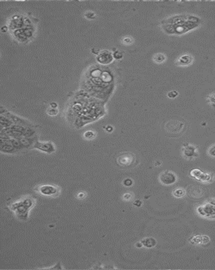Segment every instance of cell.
Returning a JSON list of instances; mask_svg holds the SVG:
<instances>
[{"mask_svg": "<svg viewBox=\"0 0 215 270\" xmlns=\"http://www.w3.org/2000/svg\"><path fill=\"white\" fill-rule=\"evenodd\" d=\"M107 129V131H108V132H112V127H111L109 126L108 128V129Z\"/></svg>", "mask_w": 215, "mask_h": 270, "instance_id": "22", "label": "cell"}, {"mask_svg": "<svg viewBox=\"0 0 215 270\" xmlns=\"http://www.w3.org/2000/svg\"><path fill=\"white\" fill-rule=\"evenodd\" d=\"M123 53L120 52V51H119V50H118V51H116L115 52H114V54H113V57H114V58H116V60L121 59L122 58H123Z\"/></svg>", "mask_w": 215, "mask_h": 270, "instance_id": "12", "label": "cell"}, {"mask_svg": "<svg viewBox=\"0 0 215 270\" xmlns=\"http://www.w3.org/2000/svg\"><path fill=\"white\" fill-rule=\"evenodd\" d=\"M194 151H195V150L192 146H189L185 150V154L189 156H192L193 154L194 153Z\"/></svg>", "mask_w": 215, "mask_h": 270, "instance_id": "11", "label": "cell"}, {"mask_svg": "<svg viewBox=\"0 0 215 270\" xmlns=\"http://www.w3.org/2000/svg\"><path fill=\"white\" fill-rule=\"evenodd\" d=\"M48 113L50 115H56L58 113V110L54 108H52L51 109L48 110Z\"/></svg>", "mask_w": 215, "mask_h": 270, "instance_id": "15", "label": "cell"}, {"mask_svg": "<svg viewBox=\"0 0 215 270\" xmlns=\"http://www.w3.org/2000/svg\"><path fill=\"white\" fill-rule=\"evenodd\" d=\"M191 61V58L188 55H185V56H183L182 57L180 58V62L182 64V65H189V63Z\"/></svg>", "mask_w": 215, "mask_h": 270, "instance_id": "9", "label": "cell"}, {"mask_svg": "<svg viewBox=\"0 0 215 270\" xmlns=\"http://www.w3.org/2000/svg\"><path fill=\"white\" fill-rule=\"evenodd\" d=\"M142 243L144 246H146V247H148V248H150V247H152L154 246H155L156 244V240L152 238H146L145 240H143L142 241Z\"/></svg>", "mask_w": 215, "mask_h": 270, "instance_id": "8", "label": "cell"}, {"mask_svg": "<svg viewBox=\"0 0 215 270\" xmlns=\"http://www.w3.org/2000/svg\"><path fill=\"white\" fill-rule=\"evenodd\" d=\"M175 196H177V197H180V196H183V194H184V191L183 190H181V189H178V190H177L175 192Z\"/></svg>", "mask_w": 215, "mask_h": 270, "instance_id": "13", "label": "cell"}, {"mask_svg": "<svg viewBox=\"0 0 215 270\" xmlns=\"http://www.w3.org/2000/svg\"><path fill=\"white\" fill-rule=\"evenodd\" d=\"M51 106L52 107V108H56V107H57V104H56V103H55V102H53V103H51Z\"/></svg>", "mask_w": 215, "mask_h": 270, "instance_id": "21", "label": "cell"}, {"mask_svg": "<svg viewBox=\"0 0 215 270\" xmlns=\"http://www.w3.org/2000/svg\"><path fill=\"white\" fill-rule=\"evenodd\" d=\"M159 179L162 183L165 185H171L176 181L177 177L175 174L168 171H166L160 174Z\"/></svg>", "mask_w": 215, "mask_h": 270, "instance_id": "2", "label": "cell"}, {"mask_svg": "<svg viewBox=\"0 0 215 270\" xmlns=\"http://www.w3.org/2000/svg\"><path fill=\"white\" fill-rule=\"evenodd\" d=\"M198 212L201 215L209 217H215V206L213 204H206L198 208Z\"/></svg>", "mask_w": 215, "mask_h": 270, "instance_id": "4", "label": "cell"}, {"mask_svg": "<svg viewBox=\"0 0 215 270\" xmlns=\"http://www.w3.org/2000/svg\"><path fill=\"white\" fill-rule=\"evenodd\" d=\"M85 16H86L87 18H88L93 19V18H95V15L94 13L89 12H87L85 14Z\"/></svg>", "mask_w": 215, "mask_h": 270, "instance_id": "16", "label": "cell"}, {"mask_svg": "<svg viewBox=\"0 0 215 270\" xmlns=\"http://www.w3.org/2000/svg\"><path fill=\"white\" fill-rule=\"evenodd\" d=\"M119 166L124 169H130L135 165L136 159L135 154L131 152H123L116 159Z\"/></svg>", "mask_w": 215, "mask_h": 270, "instance_id": "1", "label": "cell"}, {"mask_svg": "<svg viewBox=\"0 0 215 270\" xmlns=\"http://www.w3.org/2000/svg\"><path fill=\"white\" fill-rule=\"evenodd\" d=\"M191 175L195 177V178H197L198 179H200V180H203V181H205V180H208V179H207V177H208V175H206L204 173H202V171H200L198 169H194L193 171H191Z\"/></svg>", "mask_w": 215, "mask_h": 270, "instance_id": "7", "label": "cell"}, {"mask_svg": "<svg viewBox=\"0 0 215 270\" xmlns=\"http://www.w3.org/2000/svg\"><path fill=\"white\" fill-rule=\"evenodd\" d=\"M36 148H39V150H41L43 151L48 152H52L54 151V146L52 144L50 143H38L36 144Z\"/></svg>", "mask_w": 215, "mask_h": 270, "instance_id": "6", "label": "cell"}, {"mask_svg": "<svg viewBox=\"0 0 215 270\" xmlns=\"http://www.w3.org/2000/svg\"><path fill=\"white\" fill-rule=\"evenodd\" d=\"M210 154L212 156H215V146L212 147L210 150Z\"/></svg>", "mask_w": 215, "mask_h": 270, "instance_id": "19", "label": "cell"}, {"mask_svg": "<svg viewBox=\"0 0 215 270\" xmlns=\"http://www.w3.org/2000/svg\"><path fill=\"white\" fill-rule=\"evenodd\" d=\"M93 134L92 132H87L85 134V136L87 138H91L92 137H93Z\"/></svg>", "mask_w": 215, "mask_h": 270, "instance_id": "18", "label": "cell"}, {"mask_svg": "<svg viewBox=\"0 0 215 270\" xmlns=\"http://www.w3.org/2000/svg\"><path fill=\"white\" fill-rule=\"evenodd\" d=\"M97 60L102 65H108L113 60V56L108 51H103L97 56Z\"/></svg>", "mask_w": 215, "mask_h": 270, "instance_id": "3", "label": "cell"}, {"mask_svg": "<svg viewBox=\"0 0 215 270\" xmlns=\"http://www.w3.org/2000/svg\"><path fill=\"white\" fill-rule=\"evenodd\" d=\"M131 196L130 194H125L124 195V199H126V200H129V199L131 198Z\"/></svg>", "mask_w": 215, "mask_h": 270, "instance_id": "20", "label": "cell"}, {"mask_svg": "<svg viewBox=\"0 0 215 270\" xmlns=\"http://www.w3.org/2000/svg\"><path fill=\"white\" fill-rule=\"evenodd\" d=\"M39 192L45 196H52L58 193V189L53 186L45 185L39 188Z\"/></svg>", "mask_w": 215, "mask_h": 270, "instance_id": "5", "label": "cell"}, {"mask_svg": "<svg viewBox=\"0 0 215 270\" xmlns=\"http://www.w3.org/2000/svg\"><path fill=\"white\" fill-rule=\"evenodd\" d=\"M123 183L124 186H131V185L133 184V181L131 180V179H124V180Z\"/></svg>", "mask_w": 215, "mask_h": 270, "instance_id": "14", "label": "cell"}, {"mask_svg": "<svg viewBox=\"0 0 215 270\" xmlns=\"http://www.w3.org/2000/svg\"><path fill=\"white\" fill-rule=\"evenodd\" d=\"M212 203L213 204V205H215V201H214V202H213Z\"/></svg>", "mask_w": 215, "mask_h": 270, "instance_id": "23", "label": "cell"}, {"mask_svg": "<svg viewBox=\"0 0 215 270\" xmlns=\"http://www.w3.org/2000/svg\"><path fill=\"white\" fill-rule=\"evenodd\" d=\"M154 60L156 61V62H163L164 60V59H165V57H164V56L163 54H156L155 56H154Z\"/></svg>", "mask_w": 215, "mask_h": 270, "instance_id": "10", "label": "cell"}, {"mask_svg": "<svg viewBox=\"0 0 215 270\" xmlns=\"http://www.w3.org/2000/svg\"><path fill=\"white\" fill-rule=\"evenodd\" d=\"M178 95V93H177V92H176V91H173V92H169L168 94V97H170V98H175Z\"/></svg>", "mask_w": 215, "mask_h": 270, "instance_id": "17", "label": "cell"}]
</instances>
